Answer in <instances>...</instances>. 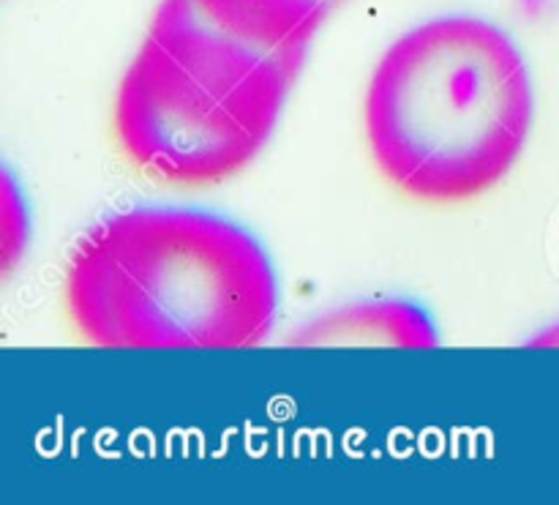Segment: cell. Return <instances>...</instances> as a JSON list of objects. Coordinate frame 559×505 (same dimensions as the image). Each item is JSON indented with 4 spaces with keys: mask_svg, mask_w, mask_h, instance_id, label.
Here are the masks:
<instances>
[{
    "mask_svg": "<svg viewBox=\"0 0 559 505\" xmlns=\"http://www.w3.org/2000/svg\"><path fill=\"white\" fill-rule=\"evenodd\" d=\"M63 301L96 348L229 350L271 337L278 279L260 240L200 208L142 205L87 230Z\"/></svg>",
    "mask_w": 559,
    "mask_h": 505,
    "instance_id": "obj_1",
    "label": "cell"
},
{
    "mask_svg": "<svg viewBox=\"0 0 559 505\" xmlns=\"http://www.w3.org/2000/svg\"><path fill=\"white\" fill-rule=\"evenodd\" d=\"M535 93L527 60L480 16H437L388 47L369 80L364 129L382 178L453 205L508 178L527 145Z\"/></svg>",
    "mask_w": 559,
    "mask_h": 505,
    "instance_id": "obj_2",
    "label": "cell"
},
{
    "mask_svg": "<svg viewBox=\"0 0 559 505\" xmlns=\"http://www.w3.org/2000/svg\"><path fill=\"white\" fill-rule=\"evenodd\" d=\"M306 49H267L162 0L112 102L126 162L175 189H205L243 173L271 140Z\"/></svg>",
    "mask_w": 559,
    "mask_h": 505,
    "instance_id": "obj_3",
    "label": "cell"
},
{
    "mask_svg": "<svg viewBox=\"0 0 559 505\" xmlns=\"http://www.w3.org/2000/svg\"><path fill=\"white\" fill-rule=\"evenodd\" d=\"M289 344L298 348H435V320L413 301L385 298L338 306L300 326Z\"/></svg>",
    "mask_w": 559,
    "mask_h": 505,
    "instance_id": "obj_4",
    "label": "cell"
},
{
    "mask_svg": "<svg viewBox=\"0 0 559 505\" xmlns=\"http://www.w3.org/2000/svg\"><path fill=\"white\" fill-rule=\"evenodd\" d=\"M224 31L267 49H306L344 0H194Z\"/></svg>",
    "mask_w": 559,
    "mask_h": 505,
    "instance_id": "obj_5",
    "label": "cell"
},
{
    "mask_svg": "<svg viewBox=\"0 0 559 505\" xmlns=\"http://www.w3.org/2000/svg\"><path fill=\"white\" fill-rule=\"evenodd\" d=\"M530 348H559V322L557 326H551L549 331L538 333V337L530 342Z\"/></svg>",
    "mask_w": 559,
    "mask_h": 505,
    "instance_id": "obj_6",
    "label": "cell"
}]
</instances>
